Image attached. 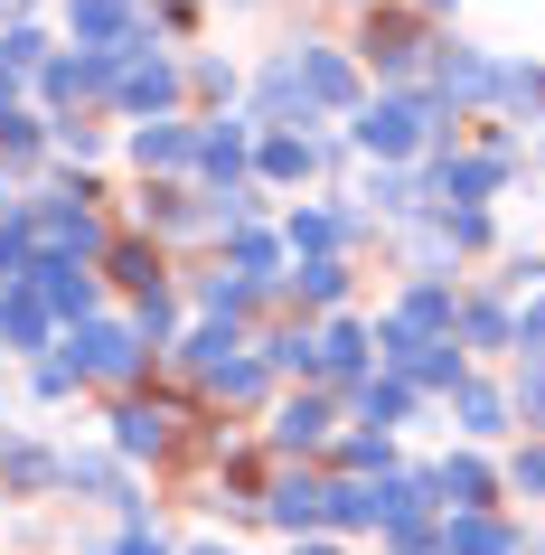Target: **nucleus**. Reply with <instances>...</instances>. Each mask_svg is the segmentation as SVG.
Segmentation results:
<instances>
[{"label":"nucleus","instance_id":"obj_1","mask_svg":"<svg viewBox=\"0 0 545 555\" xmlns=\"http://www.w3.org/2000/svg\"><path fill=\"white\" fill-rule=\"evenodd\" d=\"M20 227H29V263H86L94 245H104V227H94L86 198H29Z\"/></svg>","mask_w":545,"mask_h":555},{"label":"nucleus","instance_id":"obj_2","mask_svg":"<svg viewBox=\"0 0 545 555\" xmlns=\"http://www.w3.org/2000/svg\"><path fill=\"white\" fill-rule=\"evenodd\" d=\"M66 377H142V339L114 321H76L66 330V349H57Z\"/></svg>","mask_w":545,"mask_h":555},{"label":"nucleus","instance_id":"obj_3","mask_svg":"<svg viewBox=\"0 0 545 555\" xmlns=\"http://www.w3.org/2000/svg\"><path fill=\"white\" fill-rule=\"evenodd\" d=\"M432 132H442V114H432L424 94H386V104H367V122H358V142H367L376 160H404V151H424Z\"/></svg>","mask_w":545,"mask_h":555},{"label":"nucleus","instance_id":"obj_4","mask_svg":"<svg viewBox=\"0 0 545 555\" xmlns=\"http://www.w3.org/2000/svg\"><path fill=\"white\" fill-rule=\"evenodd\" d=\"M291 76H301V104H311V114H339V104H358V76H348L339 48H291Z\"/></svg>","mask_w":545,"mask_h":555},{"label":"nucleus","instance_id":"obj_5","mask_svg":"<svg viewBox=\"0 0 545 555\" xmlns=\"http://www.w3.org/2000/svg\"><path fill=\"white\" fill-rule=\"evenodd\" d=\"M452 330H460L452 293H442V283H414V293L395 301V321L376 330V349H386V339H452Z\"/></svg>","mask_w":545,"mask_h":555},{"label":"nucleus","instance_id":"obj_6","mask_svg":"<svg viewBox=\"0 0 545 555\" xmlns=\"http://www.w3.org/2000/svg\"><path fill=\"white\" fill-rule=\"evenodd\" d=\"M29 293L48 321H94V273L86 263H29Z\"/></svg>","mask_w":545,"mask_h":555},{"label":"nucleus","instance_id":"obj_7","mask_svg":"<svg viewBox=\"0 0 545 555\" xmlns=\"http://www.w3.org/2000/svg\"><path fill=\"white\" fill-rule=\"evenodd\" d=\"M114 86H122V104H132V114H160V104L179 94V66L151 57L142 38H132V48H122V66H114Z\"/></svg>","mask_w":545,"mask_h":555},{"label":"nucleus","instance_id":"obj_8","mask_svg":"<svg viewBox=\"0 0 545 555\" xmlns=\"http://www.w3.org/2000/svg\"><path fill=\"white\" fill-rule=\"evenodd\" d=\"M498 76H508V66H489L480 48H442V57H432L442 104H489V94H498Z\"/></svg>","mask_w":545,"mask_h":555},{"label":"nucleus","instance_id":"obj_9","mask_svg":"<svg viewBox=\"0 0 545 555\" xmlns=\"http://www.w3.org/2000/svg\"><path fill=\"white\" fill-rule=\"evenodd\" d=\"M442 555H527V537H517L508 518L470 508V518H442Z\"/></svg>","mask_w":545,"mask_h":555},{"label":"nucleus","instance_id":"obj_10","mask_svg":"<svg viewBox=\"0 0 545 555\" xmlns=\"http://www.w3.org/2000/svg\"><path fill=\"white\" fill-rule=\"evenodd\" d=\"M263 518H273V527H291V537H311V527L329 518V480H311V470H301V480H273Z\"/></svg>","mask_w":545,"mask_h":555},{"label":"nucleus","instance_id":"obj_11","mask_svg":"<svg viewBox=\"0 0 545 555\" xmlns=\"http://www.w3.org/2000/svg\"><path fill=\"white\" fill-rule=\"evenodd\" d=\"M114 66L122 57H94V48H86V57H48V66H38V86H48V104H76V94L114 86Z\"/></svg>","mask_w":545,"mask_h":555},{"label":"nucleus","instance_id":"obj_12","mask_svg":"<svg viewBox=\"0 0 545 555\" xmlns=\"http://www.w3.org/2000/svg\"><path fill=\"white\" fill-rule=\"evenodd\" d=\"M376 358H395V367H404V386H460L452 339H386Z\"/></svg>","mask_w":545,"mask_h":555},{"label":"nucleus","instance_id":"obj_13","mask_svg":"<svg viewBox=\"0 0 545 555\" xmlns=\"http://www.w3.org/2000/svg\"><path fill=\"white\" fill-rule=\"evenodd\" d=\"M498 179H508V160H442V170H432V198L442 207H480Z\"/></svg>","mask_w":545,"mask_h":555},{"label":"nucleus","instance_id":"obj_14","mask_svg":"<svg viewBox=\"0 0 545 555\" xmlns=\"http://www.w3.org/2000/svg\"><path fill=\"white\" fill-rule=\"evenodd\" d=\"M489 462H470V452H452V462L432 470V499H452V518H470V508H489Z\"/></svg>","mask_w":545,"mask_h":555},{"label":"nucleus","instance_id":"obj_15","mask_svg":"<svg viewBox=\"0 0 545 555\" xmlns=\"http://www.w3.org/2000/svg\"><path fill=\"white\" fill-rule=\"evenodd\" d=\"M132 160H142V170H189V160H198V132H189V122H142V132H132Z\"/></svg>","mask_w":545,"mask_h":555},{"label":"nucleus","instance_id":"obj_16","mask_svg":"<svg viewBox=\"0 0 545 555\" xmlns=\"http://www.w3.org/2000/svg\"><path fill=\"white\" fill-rule=\"evenodd\" d=\"M76 38H86L94 57H122V38H132V0H76Z\"/></svg>","mask_w":545,"mask_h":555},{"label":"nucleus","instance_id":"obj_17","mask_svg":"<svg viewBox=\"0 0 545 555\" xmlns=\"http://www.w3.org/2000/svg\"><path fill=\"white\" fill-rule=\"evenodd\" d=\"M114 452H132V462H142V452H170V414L142 405V396H132V405H114Z\"/></svg>","mask_w":545,"mask_h":555},{"label":"nucleus","instance_id":"obj_18","mask_svg":"<svg viewBox=\"0 0 545 555\" xmlns=\"http://www.w3.org/2000/svg\"><path fill=\"white\" fill-rule=\"evenodd\" d=\"M329 424H339V414L320 405V396H291V405L273 414V442H283V452H320V442H329Z\"/></svg>","mask_w":545,"mask_h":555},{"label":"nucleus","instance_id":"obj_19","mask_svg":"<svg viewBox=\"0 0 545 555\" xmlns=\"http://www.w3.org/2000/svg\"><path fill=\"white\" fill-rule=\"evenodd\" d=\"M329 527H386V480H329Z\"/></svg>","mask_w":545,"mask_h":555},{"label":"nucleus","instance_id":"obj_20","mask_svg":"<svg viewBox=\"0 0 545 555\" xmlns=\"http://www.w3.org/2000/svg\"><path fill=\"white\" fill-rule=\"evenodd\" d=\"M48 311H38V293L29 283H10V293H0V339H10V349H48Z\"/></svg>","mask_w":545,"mask_h":555},{"label":"nucleus","instance_id":"obj_21","mask_svg":"<svg viewBox=\"0 0 545 555\" xmlns=\"http://www.w3.org/2000/svg\"><path fill=\"white\" fill-rule=\"evenodd\" d=\"M0 480H10V490H57L66 462H57V452H38V442H0Z\"/></svg>","mask_w":545,"mask_h":555},{"label":"nucleus","instance_id":"obj_22","mask_svg":"<svg viewBox=\"0 0 545 555\" xmlns=\"http://www.w3.org/2000/svg\"><path fill=\"white\" fill-rule=\"evenodd\" d=\"M245 151H255V122H207V132H198V160H207L217 179L245 170Z\"/></svg>","mask_w":545,"mask_h":555},{"label":"nucleus","instance_id":"obj_23","mask_svg":"<svg viewBox=\"0 0 545 555\" xmlns=\"http://www.w3.org/2000/svg\"><path fill=\"white\" fill-rule=\"evenodd\" d=\"M66 490H94V499H114V508H142V499L122 490V470L104 462V452H66Z\"/></svg>","mask_w":545,"mask_h":555},{"label":"nucleus","instance_id":"obj_24","mask_svg":"<svg viewBox=\"0 0 545 555\" xmlns=\"http://www.w3.org/2000/svg\"><path fill=\"white\" fill-rule=\"evenodd\" d=\"M320 377H367V330L358 321L320 330Z\"/></svg>","mask_w":545,"mask_h":555},{"label":"nucleus","instance_id":"obj_25","mask_svg":"<svg viewBox=\"0 0 545 555\" xmlns=\"http://www.w3.org/2000/svg\"><path fill=\"white\" fill-rule=\"evenodd\" d=\"M339 235H348V217H329V207H301V217H291V255L320 263V255H339Z\"/></svg>","mask_w":545,"mask_h":555},{"label":"nucleus","instance_id":"obj_26","mask_svg":"<svg viewBox=\"0 0 545 555\" xmlns=\"http://www.w3.org/2000/svg\"><path fill=\"white\" fill-rule=\"evenodd\" d=\"M367 48H376V66H386V76H414V66H424V38L404 29V20H386V29H367Z\"/></svg>","mask_w":545,"mask_h":555},{"label":"nucleus","instance_id":"obj_27","mask_svg":"<svg viewBox=\"0 0 545 555\" xmlns=\"http://www.w3.org/2000/svg\"><path fill=\"white\" fill-rule=\"evenodd\" d=\"M311 160H320L311 132H273V142H263V179H311Z\"/></svg>","mask_w":545,"mask_h":555},{"label":"nucleus","instance_id":"obj_28","mask_svg":"<svg viewBox=\"0 0 545 555\" xmlns=\"http://www.w3.org/2000/svg\"><path fill=\"white\" fill-rule=\"evenodd\" d=\"M226 358H245V339H235V321H207L198 339H189V367H198V377H217Z\"/></svg>","mask_w":545,"mask_h":555},{"label":"nucleus","instance_id":"obj_29","mask_svg":"<svg viewBox=\"0 0 545 555\" xmlns=\"http://www.w3.org/2000/svg\"><path fill=\"white\" fill-rule=\"evenodd\" d=\"M273 255H283V245H273V235H235V283H245V293H263V283H273Z\"/></svg>","mask_w":545,"mask_h":555},{"label":"nucleus","instance_id":"obj_30","mask_svg":"<svg viewBox=\"0 0 545 555\" xmlns=\"http://www.w3.org/2000/svg\"><path fill=\"white\" fill-rule=\"evenodd\" d=\"M498 424H508V396H498V386H470V377H460V434H498Z\"/></svg>","mask_w":545,"mask_h":555},{"label":"nucleus","instance_id":"obj_31","mask_svg":"<svg viewBox=\"0 0 545 555\" xmlns=\"http://www.w3.org/2000/svg\"><path fill=\"white\" fill-rule=\"evenodd\" d=\"M460 339H470V349H517V321L498 301H480V311H460Z\"/></svg>","mask_w":545,"mask_h":555},{"label":"nucleus","instance_id":"obj_32","mask_svg":"<svg viewBox=\"0 0 545 555\" xmlns=\"http://www.w3.org/2000/svg\"><path fill=\"white\" fill-rule=\"evenodd\" d=\"M358 405H367V424L386 434V424H395V414L414 405V386H404V377H367V386H358Z\"/></svg>","mask_w":545,"mask_h":555},{"label":"nucleus","instance_id":"obj_33","mask_svg":"<svg viewBox=\"0 0 545 555\" xmlns=\"http://www.w3.org/2000/svg\"><path fill=\"white\" fill-rule=\"evenodd\" d=\"M207 386H217L226 405H255V396H263V358H226V367H217Z\"/></svg>","mask_w":545,"mask_h":555},{"label":"nucleus","instance_id":"obj_34","mask_svg":"<svg viewBox=\"0 0 545 555\" xmlns=\"http://www.w3.org/2000/svg\"><path fill=\"white\" fill-rule=\"evenodd\" d=\"M291 283H301V301H339V293H348V263H339V255H320V263H301Z\"/></svg>","mask_w":545,"mask_h":555},{"label":"nucleus","instance_id":"obj_35","mask_svg":"<svg viewBox=\"0 0 545 555\" xmlns=\"http://www.w3.org/2000/svg\"><path fill=\"white\" fill-rule=\"evenodd\" d=\"M0 66H10V76L48 66V38H38V29H0Z\"/></svg>","mask_w":545,"mask_h":555},{"label":"nucleus","instance_id":"obj_36","mask_svg":"<svg viewBox=\"0 0 545 555\" xmlns=\"http://www.w3.org/2000/svg\"><path fill=\"white\" fill-rule=\"evenodd\" d=\"M114 273L132 293H160V255H151V245H114Z\"/></svg>","mask_w":545,"mask_h":555},{"label":"nucleus","instance_id":"obj_37","mask_svg":"<svg viewBox=\"0 0 545 555\" xmlns=\"http://www.w3.org/2000/svg\"><path fill=\"white\" fill-rule=\"evenodd\" d=\"M367 207H386V217H414V179H404V170H376V179H367Z\"/></svg>","mask_w":545,"mask_h":555},{"label":"nucleus","instance_id":"obj_38","mask_svg":"<svg viewBox=\"0 0 545 555\" xmlns=\"http://www.w3.org/2000/svg\"><path fill=\"white\" fill-rule=\"evenodd\" d=\"M442 235H452V245H489V217L480 207H442Z\"/></svg>","mask_w":545,"mask_h":555},{"label":"nucleus","instance_id":"obj_39","mask_svg":"<svg viewBox=\"0 0 545 555\" xmlns=\"http://www.w3.org/2000/svg\"><path fill=\"white\" fill-rule=\"evenodd\" d=\"M339 462H348V470H386V434H348Z\"/></svg>","mask_w":545,"mask_h":555},{"label":"nucleus","instance_id":"obj_40","mask_svg":"<svg viewBox=\"0 0 545 555\" xmlns=\"http://www.w3.org/2000/svg\"><path fill=\"white\" fill-rule=\"evenodd\" d=\"M517 349H527V358H536V367H545V293L527 301V321H517Z\"/></svg>","mask_w":545,"mask_h":555},{"label":"nucleus","instance_id":"obj_41","mask_svg":"<svg viewBox=\"0 0 545 555\" xmlns=\"http://www.w3.org/2000/svg\"><path fill=\"white\" fill-rule=\"evenodd\" d=\"M132 339H170V301L160 293H142V330H132Z\"/></svg>","mask_w":545,"mask_h":555},{"label":"nucleus","instance_id":"obj_42","mask_svg":"<svg viewBox=\"0 0 545 555\" xmlns=\"http://www.w3.org/2000/svg\"><path fill=\"white\" fill-rule=\"evenodd\" d=\"M0 151H38V122L29 114H0Z\"/></svg>","mask_w":545,"mask_h":555},{"label":"nucleus","instance_id":"obj_43","mask_svg":"<svg viewBox=\"0 0 545 555\" xmlns=\"http://www.w3.org/2000/svg\"><path fill=\"white\" fill-rule=\"evenodd\" d=\"M517 414H527V424H545V367H536L527 386H517Z\"/></svg>","mask_w":545,"mask_h":555},{"label":"nucleus","instance_id":"obj_44","mask_svg":"<svg viewBox=\"0 0 545 555\" xmlns=\"http://www.w3.org/2000/svg\"><path fill=\"white\" fill-rule=\"evenodd\" d=\"M517 490H536V499H545V452H517Z\"/></svg>","mask_w":545,"mask_h":555},{"label":"nucleus","instance_id":"obj_45","mask_svg":"<svg viewBox=\"0 0 545 555\" xmlns=\"http://www.w3.org/2000/svg\"><path fill=\"white\" fill-rule=\"evenodd\" d=\"M114 555H170V546H160V537H142V527H132V537H122Z\"/></svg>","mask_w":545,"mask_h":555},{"label":"nucleus","instance_id":"obj_46","mask_svg":"<svg viewBox=\"0 0 545 555\" xmlns=\"http://www.w3.org/2000/svg\"><path fill=\"white\" fill-rule=\"evenodd\" d=\"M291 555H348V546H329V537H291Z\"/></svg>","mask_w":545,"mask_h":555},{"label":"nucleus","instance_id":"obj_47","mask_svg":"<svg viewBox=\"0 0 545 555\" xmlns=\"http://www.w3.org/2000/svg\"><path fill=\"white\" fill-rule=\"evenodd\" d=\"M0 198H10V189H0Z\"/></svg>","mask_w":545,"mask_h":555}]
</instances>
